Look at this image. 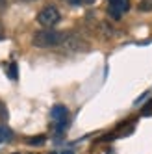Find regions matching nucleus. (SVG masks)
<instances>
[{"instance_id": "obj_4", "label": "nucleus", "mask_w": 152, "mask_h": 154, "mask_svg": "<svg viewBox=\"0 0 152 154\" xmlns=\"http://www.w3.org/2000/svg\"><path fill=\"white\" fill-rule=\"evenodd\" d=\"M128 8H130V2H128V0H110V13H111L115 19L121 17Z\"/></svg>"}, {"instance_id": "obj_6", "label": "nucleus", "mask_w": 152, "mask_h": 154, "mask_svg": "<svg viewBox=\"0 0 152 154\" xmlns=\"http://www.w3.org/2000/svg\"><path fill=\"white\" fill-rule=\"evenodd\" d=\"M45 143V136H35L30 139V145H43Z\"/></svg>"}, {"instance_id": "obj_5", "label": "nucleus", "mask_w": 152, "mask_h": 154, "mask_svg": "<svg viewBox=\"0 0 152 154\" xmlns=\"http://www.w3.org/2000/svg\"><path fill=\"white\" fill-rule=\"evenodd\" d=\"M63 47L67 48V50H80V48H85L87 45L82 41V39H78V37H65V41H63Z\"/></svg>"}, {"instance_id": "obj_10", "label": "nucleus", "mask_w": 152, "mask_h": 154, "mask_svg": "<svg viewBox=\"0 0 152 154\" xmlns=\"http://www.w3.org/2000/svg\"><path fill=\"white\" fill-rule=\"evenodd\" d=\"M61 154H72V152H71V150H65V152H61Z\"/></svg>"}, {"instance_id": "obj_1", "label": "nucleus", "mask_w": 152, "mask_h": 154, "mask_svg": "<svg viewBox=\"0 0 152 154\" xmlns=\"http://www.w3.org/2000/svg\"><path fill=\"white\" fill-rule=\"evenodd\" d=\"M63 41H65V34L47 28V30L35 32L34 37H32V45H34V47H39V48H50V47L61 45Z\"/></svg>"}, {"instance_id": "obj_2", "label": "nucleus", "mask_w": 152, "mask_h": 154, "mask_svg": "<svg viewBox=\"0 0 152 154\" xmlns=\"http://www.w3.org/2000/svg\"><path fill=\"white\" fill-rule=\"evenodd\" d=\"M59 19H61V15L54 6H47L37 13V23L41 26H45V28H52L54 24H58Z\"/></svg>"}, {"instance_id": "obj_9", "label": "nucleus", "mask_w": 152, "mask_h": 154, "mask_svg": "<svg viewBox=\"0 0 152 154\" xmlns=\"http://www.w3.org/2000/svg\"><path fill=\"white\" fill-rule=\"evenodd\" d=\"M150 113H152V102H148L145 106V115H150Z\"/></svg>"}, {"instance_id": "obj_11", "label": "nucleus", "mask_w": 152, "mask_h": 154, "mask_svg": "<svg viewBox=\"0 0 152 154\" xmlns=\"http://www.w3.org/2000/svg\"><path fill=\"white\" fill-rule=\"evenodd\" d=\"M24 2H32V0H24Z\"/></svg>"}, {"instance_id": "obj_7", "label": "nucleus", "mask_w": 152, "mask_h": 154, "mask_svg": "<svg viewBox=\"0 0 152 154\" xmlns=\"http://www.w3.org/2000/svg\"><path fill=\"white\" fill-rule=\"evenodd\" d=\"M8 74L11 76V80H17V65H15V63H11V65H9Z\"/></svg>"}, {"instance_id": "obj_3", "label": "nucleus", "mask_w": 152, "mask_h": 154, "mask_svg": "<svg viewBox=\"0 0 152 154\" xmlns=\"http://www.w3.org/2000/svg\"><path fill=\"white\" fill-rule=\"evenodd\" d=\"M50 115H52V119L59 125L58 130H63V128H65V123H67V108L61 106V104H56V106L52 108Z\"/></svg>"}, {"instance_id": "obj_12", "label": "nucleus", "mask_w": 152, "mask_h": 154, "mask_svg": "<svg viewBox=\"0 0 152 154\" xmlns=\"http://www.w3.org/2000/svg\"><path fill=\"white\" fill-rule=\"evenodd\" d=\"M52 154H54V152H52Z\"/></svg>"}, {"instance_id": "obj_8", "label": "nucleus", "mask_w": 152, "mask_h": 154, "mask_svg": "<svg viewBox=\"0 0 152 154\" xmlns=\"http://www.w3.org/2000/svg\"><path fill=\"white\" fill-rule=\"evenodd\" d=\"M71 4H74V6H80V4H91L93 0H69Z\"/></svg>"}]
</instances>
